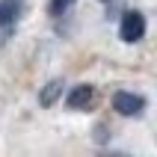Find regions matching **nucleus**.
<instances>
[{"label": "nucleus", "mask_w": 157, "mask_h": 157, "mask_svg": "<svg viewBox=\"0 0 157 157\" xmlns=\"http://www.w3.org/2000/svg\"><path fill=\"white\" fill-rule=\"evenodd\" d=\"M92 95H95V89L89 86V83H80V86H74L68 92V98H65V104L71 107V110H83V107L92 101Z\"/></svg>", "instance_id": "4"}, {"label": "nucleus", "mask_w": 157, "mask_h": 157, "mask_svg": "<svg viewBox=\"0 0 157 157\" xmlns=\"http://www.w3.org/2000/svg\"><path fill=\"white\" fill-rule=\"evenodd\" d=\"M18 12H21V3L18 0H0V44L15 33Z\"/></svg>", "instance_id": "2"}, {"label": "nucleus", "mask_w": 157, "mask_h": 157, "mask_svg": "<svg viewBox=\"0 0 157 157\" xmlns=\"http://www.w3.org/2000/svg\"><path fill=\"white\" fill-rule=\"evenodd\" d=\"M142 36H145V18H142V12H136V9L124 12L122 24H119V39L133 44V42H140Z\"/></svg>", "instance_id": "1"}, {"label": "nucleus", "mask_w": 157, "mask_h": 157, "mask_svg": "<svg viewBox=\"0 0 157 157\" xmlns=\"http://www.w3.org/2000/svg\"><path fill=\"white\" fill-rule=\"evenodd\" d=\"M62 86H65L62 80H51V83L42 89V95H39V104H42V107H53V101L62 95Z\"/></svg>", "instance_id": "5"}, {"label": "nucleus", "mask_w": 157, "mask_h": 157, "mask_svg": "<svg viewBox=\"0 0 157 157\" xmlns=\"http://www.w3.org/2000/svg\"><path fill=\"white\" fill-rule=\"evenodd\" d=\"M71 3H74V0H51V15H62Z\"/></svg>", "instance_id": "6"}, {"label": "nucleus", "mask_w": 157, "mask_h": 157, "mask_svg": "<svg viewBox=\"0 0 157 157\" xmlns=\"http://www.w3.org/2000/svg\"><path fill=\"white\" fill-rule=\"evenodd\" d=\"M113 110L122 116H140L145 110V98L133 95V92H116L113 95Z\"/></svg>", "instance_id": "3"}]
</instances>
